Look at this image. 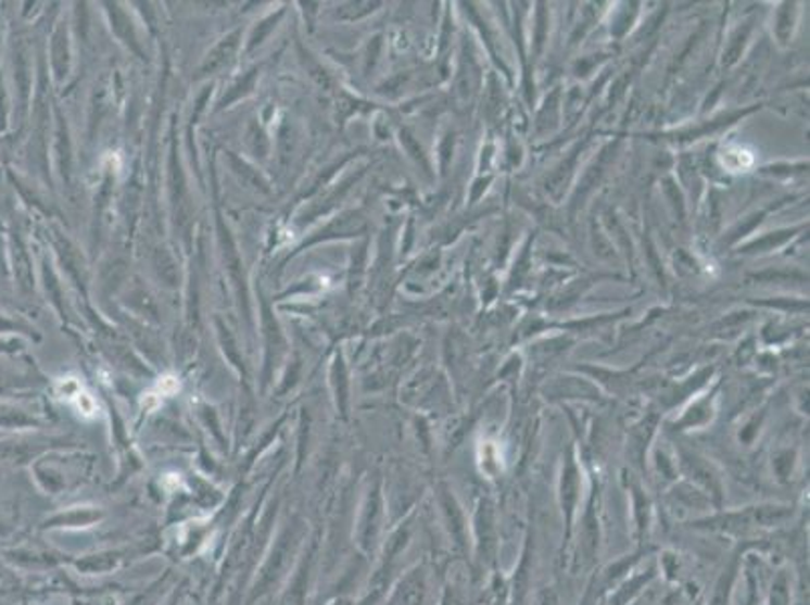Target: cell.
<instances>
[{"label":"cell","instance_id":"obj_1","mask_svg":"<svg viewBox=\"0 0 810 605\" xmlns=\"http://www.w3.org/2000/svg\"><path fill=\"white\" fill-rule=\"evenodd\" d=\"M56 395L61 400H65L69 406H73V409L81 418H87V420L98 418V402L93 400V395L85 390L81 381L75 380V378H63V380L56 383Z\"/></svg>","mask_w":810,"mask_h":605},{"label":"cell","instance_id":"obj_2","mask_svg":"<svg viewBox=\"0 0 810 605\" xmlns=\"http://www.w3.org/2000/svg\"><path fill=\"white\" fill-rule=\"evenodd\" d=\"M176 392H180V381L176 380V378H172V376H164V378L157 380L152 392L143 394V406L155 408V406L162 404V400L172 398Z\"/></svg>","mask_w":810,"mask_h":605}]
</instances>
